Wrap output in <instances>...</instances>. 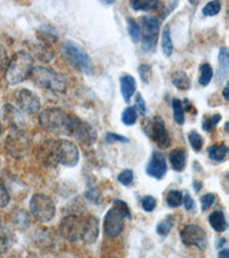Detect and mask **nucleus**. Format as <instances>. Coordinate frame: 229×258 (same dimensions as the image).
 I'll return each instance as SVG.
<instances>
[{
  "label": "nucleus",
  "instance_id": "aec40b11",
  "mask_svg": "<svg viewBox=\"0 0 229 258\" xmlns=\"http://www.w3.org/2000/svg\"><path fill=\"white\" fill-rule=\"evenodd\" d=\"M170 162L172 169L177 172H181L186 168L187 163V153L185 149L176 148L170 153Z\"/></svg>",
  "mask_w": 229,
  "mask_h": 258
},
{
  "label": "nucleus",
  "instance_id": "473e14b6",
  "mask_svg": "<svg viewBox=\"0 0 229 258\" xmlns=\"http://www.w3.org/2000/svg\"><path fill=\"white\" fill-rule=\"evenodd\" d=\"M220 120H221V115L220 114H214L212 116H205L203 119V123H202L203 130H205L206 132L212 131L216 125H218Z\"/></svg>",
  "mask_w": 229,
  "mask_h": 258
},
{
  "label": "nucleus",
  "instance_id": "4c0bfd02",
  "mask_svg": "<svg viewBox=\"0 0 229 258\" xmlns=\"http://www.w3.org/2000/svg\"><path fill=\"white\" fill-rule=\"evenodd\" d=\"M157 205L156 199L154 197H150V195H145L142 199H141V207L142 209L147 212H151L155 210Z\"/></svg>",
  "mask_w": 229,
  "mask_h": 258
},
{
  "label": "nucleus",
  "instance_id": "9d476101",
  "mask_svg": "<svg viewBox=\"0 0 229 258\" xmlns=\"http://www.w3.org/2000/svg\"><path fill=\"white\" fill-rule=\"evenodd\" d=\"M30 211L37 220L41 223L51 222L56 212L53 200L45 194H35L30 200Z\"/></svg>",
  "mask_w": 229,
  "mask_h": 258
},
{
  "label": "nucleus",
  "instance_id": "4be33fe9",
  "mask_svg": "<svg viewBox=\"0 0 229 258\" xmlns=\"http://www.w3.org/2000/svg\"><path fill=\"white\" fill-rule=\"evenodd\" d=\"M172 83H173V85L176 86L178 90L187 91V90L190 89V80H189V77L187 76L186 73L181 72V70H178V72L173 73V75H172Z\"/></svg>",
  "mask_w": 229,
  "mask_h": 258
},
{
  "label": "nucleus",
  "instance_id": "c85d7f7f",
  "mask_svg": "<svg viewBox=\"0 0 229 258\" xmlns=\"http://www.w3.org/2000/svg\"><path fill=\"white\" fill-rule=\"evenodd\" d=\"M127 31L133 43H137L141 39L140 26L132 18H127Z\"/></svg>",
  "mask_w": 229,
  "mask_h": 258
},
{
  "label": "nucleus",
  "instance_id": "1a4fd4ad",
  "mask_svg": "<svg viewBox=\"0 0 229 258\" xmlns=\"http://www.w3.org/2000/svg\"><path fill=\"white\" fill-rule=\"evenodd\" d=\"M87 217H82L77 215H69L61 220L59 232L62 238L70 241V242H77L84 238L86 230Z\"/></svg>",
  "mask_w": 229,
  "mask_h": 258
},
{
  "label": "nucleus",
  "instance_id": "f03ea898",
  "mask_svg": "<svg viewBox=\"0 0 229 258\" xmlns=\"http://www.w3.org/2000/svg\"><path fill=\"white\" fill-rule=\"evenodd\" d=\"M46 160L55 164L73 168L79 162V151L71 141L60 139L46 143Z\"/></svg>",
  "mask_w": 229,
  "mask_h": 258
},
{
  "label": "nucleus",
  "instance_id": "58836bf2",
  "mask_svg": "<svg viewBox=\"0 0 229 258\" xmlns=\"http://www.w3.org/2000/svg\"><path fill=\"white\" fill-rule=\"evenodd\" d=\"M134 179V174H133L132 170H124V171L118 174V181L124 186H130Z\"/></svg>",
  "mask_w": 229,
  "mask_h": 258
},
{
  "label": "nucleus",
  "instance_id": "a18cd8bd",
  "mask_svg": "<svg viewBox=\"0 0 229 258\" xmlns=\"http://www.w3.org/2000/svg\"><path fill=\"white\" fill-rule=\"evenodd\" d=\"M8 66V56L6 49L0 45V72H3L4 69H6Z\"/></svg>",
  "mask_w": 229,
  "mask_h": 258
},
{
  "label": "nucleus",
  "instance_id": "2f4dec72",
  "mask_svg": "<svg viewBox=\"0 0 229 258\" xmlns=\"http://www.w3.org/2000/svg\"><path fill=\"white\" fill-rule=\"evenodd\" d=\"M220 10H221V3L214 0V2H209L203 7L202 13L206 18H211V16H215L216 14H219Z\"/></svg>",
  "mask_w": 229,
  "mask_h": 258
},
{
  "label": "nucleus",
  "instance_id": "6e6552de",
  "mask_svg": "<svg viewBox=\"0 0 229 258\" xmlns=\"http://www.w3.org/2000/svg\"><path fill=\"white\" fill-rule=\"evenodd\" d=\"M140 26L141 49L144 53H154L160 35V21L154 16H142L140 19Z\"/></svg>",
  "mask_w": 229,
  "mask_h": 258
},
{
  "label": "nucleus",
  "instance_id": "bb28decb",
  "mask_svg": "<svg viewBox=\"0 0 229 258\" xmlns=\"http://www.w3.org/2000/svg\"><path fill=\"white\" fill-rule=\"evenodd\" d=\"M172 109H173V118L179 125L185 124V107L182 105V101L179 99L172 100Z\"/></svg>",
  "mask_w": 229,
  "mask_h": 258
},
{
  "label": "nucleus",
  "instance_id": "79ce46f5",
  "mask_svg": "<svg viewBox=\"0 0 229 258\" xmlns=\"http://www.w3.org/2000/svg\"><path fill=\"white\" fill-rule=\"evenodd\" d=\"M106 143L108 144H114V143H128V139L125 138L123 136L116 135V133L108 132L106 135Z\"/></svg>",
  "mask_w": 229,
  "mask_h": 258
},
{
  "label": "nucleus",
  "instance_id": "37998d69",
  "mask_svg": "<svg viewBox=\"0 0 229 258\" xmlns=\"http://www.w3.org/2000/svg\"><path fill=\"white\" fill-rule=\"evenodd\" d=\"M10 194H8L6 187L3 184H0V209L5 208L10 203Z\"/></svg>",
  "mask_w": 229,
  "mask_h": 258
},
{
  "label": "nucleus",
  "instance_id": "f257e3e1",
  "mask_svg": "<svg viewBox=\"0 0 229 258\" xmlns=\"http://www.w3.org/2000/svg\"><path fill=\"white\" fill-rule=\"evenodd\" d=\"M76 116L66 114L60 108H46L39 114V124L45 131L71 137Z\"/></svg>",
  "mask_w": 229,
  "mask_h": 258
},
{
  "label": "nucleus",
  "instance_id": "6ab92c4d",
  "mask_svg": "<svg viewBox=\"0 0 229 258\" xmlns=\"http://www.w3.org/2000/svg\"><path fill=\"white\" fill-rule=\"evenodd\" d=\"M219 69H218V74H216L215 81L216 83H221L226 80L227 75H228V69H229V54L226 47H220L219 51Z\"/></svg>",
  "mask_w": 229,
  "mask_h": 258
},
{
  "label": "nucleus",
  "instance_id": "c03bdc74",
  "mask_svg": "<svg viewBox=\"0 0 229 258\" xmlns=\"http://www.w3.org/2000/svg\"><path fill=\"white\" fill-rule=\"evenodd\" d=\"M182 203H183V206H185L186 210L195 211V209H196V205H195V201L193 199H191V197L188 193L185 194V198L182 199Z\"/></svg>",
  "mask_w": 229,
  "mask_h": 258
},
{
  "label": "nucleus",
  "instance_id": "c9c22d12",
  "mask_svg": "<svg viewBox=\"0 0 229 258\" xmlns=\"http://www.w3.org/2000/svg\"><path fill=\"white\" fill-rule=\"evenodd\" d=\"M14 224L18 227H28L30 225V217L24 210H16L14 212Z\"/></svg>",
  "mask_w": 229,
  "mask_h": 258
},
{
  "label": "nucleus",
  "instance_id": "b1692460",
  "mask_svg": "<svg viewBox=\"0 0 229 258\" xmlns=\"http://www.w3.org/2000/svg\"><path fill=\"white\" fill-rule=\"evenodd\" d=\"M131 7L134 11L149 12L160 7V3L156 0H132Z\"/></svg>",
  "mask_w": 229,
  "mask_h": 258
},
{
  "label": "nucleus",
  "instance_id": "393cba45",
  "mask_svg": "<svg viewBox=\"0 0 229 258\" xmlns=\"http://www.w3.org/2000/svg\"><path fill=\"white\" fill-rule=\"evenodd\" d=\"M213 78V68L210 63H203L199 66V85L207 86Z\"/></svg>",
  "mask_w": 229,
  "mask_h": 258
},
{
  "label": "nucleus",
  "instance_id": "412c9836",
  "mask_svg": "<svg viewBox=\"0 0 229 258\" xmlns=\"http://www.w3.org/2000/svg\"><path fill=\"white\" fill-rule=\"evenodd\" d=\"M209 223L215 232H224L227 230V222L222 211H213L209 216Z\"/></svg>",
  "mask_w": 229,
  "mask_h": 258
},
{
  "label": "nucleus",
  "instance_id": "de8ad7c7",
  "mask_svg": "<svg viewBox=\"0 0 229 258\" xmlns=\"http://www.w3.org/2000/svg\"><path fill=\"white\" fill-rule=\"evenodd\" d=\"M194 187H195V190H196V192H199V189L202 188V182L195 180L194 181Z\"/></svg>",
  "mask_w": 229,
  "mask_h": 258
},
{
  "label": "nucleus",
  "instance_id": "f8f14e48",
  "mask_svg": "<svg viewBox=\"0 0 229 258\" xmlns=\"http://www.w3.org/2000/svg\"><path fill=\"white\" fill-rule=\"evenodd\" d=\"M182 243L188 247H197L201 250H205L207 247V236L202 227L195 224H189L182 228L180 232Z\"/></svg>",
  "mask_w": 229,
  "mask_h": 258
},
{
  "label": "nucleus",
  "instance_id": "09e8293b",
  "mask_svg": "<svg viewBox=\"0 0 229 258\" xmlns=\"http://www.w3.org/2000/svg\"><path fill=\"white\" fill-rule=\"evenodd\" d=\"M222 94H223V98H224V100H226V101H228V100H229V98H228V85L223 89V92H222Z\"/></svg>",
  "mask_w": 229,
  "mask_h": 258
},
{
  "label": "nucleus",
  "instance_id": "8fccbe9b",
  "mask_svg": "<svg viewBox=\"0 0 229 258\" xmlns=\"http://www.w3.org/2000/svg\"><path fill=\"white\" fill-rule=\"evenodd\" d=\"M0 136H2V123H0Z\"/></svg>",
  "mask_w": 229,
  "mask_h": 258
},
{
  "label": "nucleus",
  "instance_id": "7c9ffc66",
  "mask_svg": "<svg viewBox=\"0 0 229 258\" xmlns=\"http://www.w3.org/2000/svg\"><path fill=\"white\" fill-rule=\"evenodd\" d=\"M173 226H174V220L171 216H169V217H166L164 220H162V222L158 224L156 227V232L161 236H168L170 234L171 230L173 228Z\"/></svg>",
  "mask_w": 229,
  "mask_h": 258
},
{
  "label": "nucleus",
  "instance_id": "ddd939ff",
  "mask_svg": "<svg viewBox=\"0 0 229 258\" xmlns=\"http://www.w3.org/2000/svg\"><path fill=\"white\" fill-rule=\"evenodd\" d=\"M16 103H18L20 110L28 115L38 113L41 107V102L38 95L27 89L19 91L18 95H16Z\"/></svg>",
  "mask_w": 229,
  "mask_h": 258
},
{
  "label": "nucleus",
  "instance_id": "9b49d317",
  "mask_svg": "<svg viewBox=\"0 0 229 258\" xmlns=\"http://www.w3.org/2000/svg\"><path fill=\"white\" fill-rule=\"evenodd\" d=\"M143 124H147L144 132L154 143H156L160 148H169L171 145V138L165 123L161 116H155L151 120H144Z\"/></svg>",
  "mask_w": 229,
  "mask_h": 258
},
{
  "label": "nucleus",
  "instance_id": "4468645a",
  "mask_svg": "<svg viewBox=\"0 0 229 258\" xmlns=\"http://www.w3.org/2000/svg\"><path fill=\"white\" fill-rule=\"evenodd\" d=\"M71 137L76 138L78 141H81V143L89 146L94 145L97 143L98 139V135L94 128L92 127L89 123L79 119L78 117L74 118Z\"/></svg>",
  "mask_w": 229,
  "mask_h": 258
},
{
  "label": "nucleus",
  "instance_id": "20e7f679",
  "mask_svg": "<svg viewBox=\"0 0 229 258\" xmlns=\"http://www.w3.org/2000/svg\"><path fill=\"white\" fill-rule=\"evenodd\" d=\"M33 68V59L30 54L26 51L15 53L7 66L6 81L8 85L15 86L26 81L30 77Z\"/></svg>",
  "mask_w": 229,
  "mask_h": 258
},
{
  "label": "nucleus",
  "instance_id": "a211bd4d",
  "mask_svg": "<svg viewBox=\"0 0 229 258\" xmlns=\"http://www.w3.org/2000/svg\"><path fill=\"white\" fill-rule=\"evenodd\" d=\"M99 233H100V227H99L98 218H95L94 216H90V217H87L85 234L82 241H84L85 243H89V244L94 243L95 241L98 240Z\"/></svg>",
  "mask_w": 229,
  "mask_h": 258
},
{
  "label": "nucleus",
  "instance_id": "5701e85b",
  "mask_svg": "<svg viewBox=\"0 0 229 258\" xmlns=\"http://www.w3.org/2000/svg\"><path fill=\"white\" fill-rule=\"evenodd\" d=\"M227 152L228 148L226 145H213L207 149V155H209L211 160L215 162H222L227 155Z\"/></svg>",
  "mask_w": 229,
  "mask_h": 258
},
{
  "label": "nucleus",
  "instance_id": "cd10ccee",
  "mask_svg": "<svg viewBox=\"0 0 229 258\" xmlns=\"http://www.w3.org/2000/svg\"><path fill=\"white\" fill-rule=\"evenodd\" d=\"M137 119V111L135 110L134 107L128 106L127 108H125L122 115V122L125 124V125L131 126L134 125L136 123Z\"/></svg>",
  "mask_w": 229,
  "mask_h": 258
},
{
  "label": "nucleus",
  "instance_id": "dca6fc26",
  "mask_svg": "<svg viewBox=\"0 0 229 258\" xmlns=\"http://www.w3.org/2000/svg\"><path fill=\"white\" fill-rule=\"evenodd\" d=\"M120 83V92H122L124 101L128 103L134 93L136 92V81L131 75H123L119 78Z\"/></svg>",
  "mask_w": 229,
  "mask_h": 258
},
{
  "label": "nucleus",
  "instance_id": "c756f323",
  "mask_svg": "<svg viewBox=\"0 0 229 258\" xmlns=\"http://www.w3.org/2000/svg\"><path fill=\"white\" fill-rule=\"evenodd\" d=\"M12 240H13V236H12L11 232H8L5 228L0 227V255L6 252L8 249H10Z\"/></svg>",
  "mask_w": 229,
  "mask_h": 258
},
{
  "label": "nucleus",
  "instance_id": "0eeeda50",
  "mask_svg": "<svg viewBox=\"0 0 229 258\" xmlns=\"http://www.w3.org/2000/svg\"><path fill=\"white\" fill-rule=\"evenodd\" d=\"M31 147V138L22 128H14L8 133L5 140V148L12 157L19 160L27 155Z\"/></svg>",
  "mask_w": 229,
  "mask_h": 258
},
{
  "label": "nucleus",
  "instance_id": "2eb2a0df",
  "mask_svg": "<svg viewBox=\"0 0 229 258\" xmlns=\"http://www.w3.org/2000/svg\"><path fill=\"white\" fill-rule=\"evenodd\" d=\"M166 171H168V164H166L164 154L160 151H154L151 159L145 168V172L151 178L163 179Z\"/></svg>",
  "mask_w": 229,
  "mask_h": 258
},
{
  "label": "nucleus",
  "instance_id": "ea45409f",
  "mask_svg": "<svg viewBox=\"0 0 229 258\" xmlns=\"http://www.w3.org/2000/svg\"><path fill=\"white\" fill-rule=\"evenodd\" d=\"M215 201V195L212 193H207L205 195H203L201 198V207L203 211H206L207 209L213 206V203Z\"/></svg>",
  "mask_w": 229,
  "mask_h": 258
},
{
  "label": "nucleus",
  "instance_id": "a878e982",
  "mask_svg": "<svg viewBox=\"0 0 229 258\" xmlns=\"http://www.w3.org/2000/svg\"><path fill=\"white\" fill-rule=\"evenodd\" d=\"M162 47H163V53L165 56L170 57L173 53V43L171 38V30L169 26H165L163 32H162Z\"/></svg>",
  "mask_w": 229,
  "mask_h": 258
},
{
  "label": "nucleus",
  "instance_id": "39448f33",
  "mask_svg": "<svg viewBox=\"0 0 229 258\" xmlns=\"http://www.w3.org/2000/svg\"><path fill=\"white\" fill-rule=\"evenodd\" d=\"M131 219L130 208L122 200H115L114 207L108 210L103 220V231L108 238H117L124 230V219Z\"/></svg>",
  "mask_w": 229,
  "mask_h": 258
},
{
  "label": "nucleus",
  "instance_id": "a19ab883",
  "mask_svg": "<svg viewBox=\"0 0 229 258\" xmlns=\"http://www.w3.org/2000/svg\"><path fill=\"white\" fill-rule=\"evenodd\" d=\"M135 110H137L140 113L141 116H145L147 114V107H145V102H144V99L141 93L137 92L136 97H135Z\"/></svg>",
  "mask_w": 229,
  "mask_h": 258
},
{
  "label": "nucleus",
  "instance_id": "f704fd0d",
  "mask_svg": "<svg viewBox=\"0 0 229 258\" xmlns=\"http://www.w3.org/2000/svg\"><path fill=\"white\" fill-rule=\"evenodd\" d=\"M188 140L191 147L194 148L195 152H199L204 145V139L203 137L199 135L197 131H190L188 133Z\"/></svg>",
  "mask_w": 229,
  "mask_h": 258
},
{
  "label": "nucleus",
  "instance_id": "72a5a7b5",
  "mask_svg": "<svg viewBox=\"0 0 229 258\" xmlns=\"http://www.w3.org/2000/svg\"><path fill=\"white\" fill-rule=\"evenodd\" d=\"M183 194L180 190H171L166 197V203L171 208H178L182 205Z\"/></svg>",
  "mask_w": 229,
  "mask_h": 258
},
{
  "label": "nucleus",
  "instance_id": "e433bc0d",
  "mask_svg": "<svg viewBox=\"0 0 229 258\" xmlns=\"http://www.w3.org/2000/svg\"><path fill=\"white\" fill-rule=\"evenodd\" d=\"M137 72H139L141 81H142L144 84H148V83L150 82L151 76H152V70L150 66L140 64L139 68H137Z\"/></svg>",
  "mask_w": 229,
  "mask_h": 258
},
{
  "label": "nucleus",
  "instance_id": "7ed1b4c3",
  "mask_svg": "<svg viewBox=\"0 0 229 258\" xmlns=\"http://www.w3.org/2000/svg\"><path fill=\"white\" fill-rule=\"evenodd\" d=\"M30 80L40 89L52 92L63 93L68 87V81L63 75L47 67H35L30 74Z\"/></svg>",
  "mask_w": 229,
  "mask_h": 258
},
{
  "label": "nucleus",
  "instance_id": "f3484780",
  "mask_svg": "<svg viewBox=\"0 0 229 258\" xmlns=\"http://www.w3.org/2000/svg\"><path fill=\"white\" fill-rule=\"evenodd\" d=\"M3 116L4 119L8 124H11L12 127L21 128V125L23 124V116L21 115L20 111L12 105H6L3 108Z\"/></svg>",
  "mask_w": 229,
  "mask_h": 258
},
{
  "label": "nucleus",
  "instance_id": "49530a36",
  "mask_svg": "<svg viewBox=\"0 0 229 258\" xmlns=\"http://www.w3.org/2000/svg\"><path fill=\"white\" fill-rule=\"evenodd\" d=\"M218 257H219V258H229V251H228V249L223 248L222 250H220Z\"/></svg>",
  "mask_w": 229,
  "mask_h": 258
},
{
  "label": "nucleus",
  "instance_id": "423d86ee",
  "mask_svg": "<svg viewBox=\"0 0 229 258\" xmlns=\"http://www.w3.org/2000/svg\"><path fill=\"white\" fill-rule=\"evenodd\" d=\"M62 55L74 68L86 75L93 74V64L90 55L76 41L65 39L61 47Z\"/></svg>",
  "mask_w": 229,
  "mask_h": 258
}]
</instances>
